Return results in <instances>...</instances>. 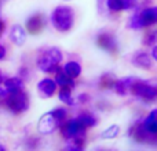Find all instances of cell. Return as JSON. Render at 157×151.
Masks as SVG:
<instances>
[{
  "label": "cell",
  "instance_id": "cell-1",
  "mask_svg": "<svg viewBox=\"0 0 157 151\" xmlns=\"http://www.w3.org/2000/svg\"><path fill=\"white\" fill-rule=\"evenodd\" d=\"M68 118V111L63 107H58L52 111L43 114L41 118L37 122V131L41 135H50L58 127L63 124Z\"/></svg>",
  "mask_w": 157,
  "mask_h": 151
},
{
  "label": "cell",
  "instance_id": "cell-2",
  "mask_svg": "<svg viewBox=\"0 0 157 151\" xmlns=\"http://www.w3.org/2000/svg\"><path fill=\"white\" fill-rule=\"evenodd\" d=\"M51 22L54 28L59 32H68L73 28L75 13L68 6H58L51 13Z\"/></svg>",
  "mask_w": 157,
  "mask_h": 151
},
{
  "label": "cell",
  "instance_id": "cell-3",
  "mask_svg": "<svg viewBox=\"0 0 157 151\" xmlns=\"http://www.w3.org/2000/svg\"><path fill=\"white\" fill-rule=\"evenodd\" d=\"M62 62V52L59 48L52 47L40 55L37 59V68L44 73H55L59 70V63Z\"/></svg>",
  "mask_w": 157,
  "mask_h": 151
},
{
  "label": "cell",
  "instance_id": "cell-4",
  "mask_svg": "<svg viewBox=\"0 0 157 151\" xmlns=\"http://www.w3.org/2000/svg\"><path fill=\"white\" fill-rule=\"evenodd\" d=\"M157 24V7H145L135 13L130 18L128 28L131 29H142Z\"/></svg>",
  "mask_w": 157,
  "mask_h": 151
},
{
  "label": "cell",
  "instance_id": "cell-5",
  "mask_svg": "<svg viewBox=\"0 0 157 151\" xmlns=\"http://www.w3.org/2000/svg\"><path fill=\"white\" fill-rule=\"evenodd\" d=\"M130 92L145 102H153L157 99V85H152L147 81L138 80V78H134V81L131 83Z\"/></svg>",
  "mask_w": 157,
  "mask_h": 151
},
{
  "label": "cell",
  "instance_id": "cell-6",
  "mask_svg": "<svg viewBox=\"0 0 157 151\" xmlns=\"http://www.w3.org/2000/svg\"><path fill=\"white\" fill-rule=\"evenodd\" d=\"M87 128L78 121L77 118H72L65 121V124L61 125V133L66 140H72V139L84 138Z\"/></svg>",
  "mask_w": 157,
  "mask_h": 151
},
{
  "label": "cell",
  "instance_id": "cell-7",
  "mask_svg": "<svg viewBox=\"0 0 157 151\" xmlns=\"http://www.w3.org/2000/svg\"><path fill=\"white\" fill-rule=\"evenodd\" d=\"M7 107L10 109L14 114H19V113L26 111L28 107H29V99H28V95L25 94L24 91L10 94L7 96Z\"/></svg>",
  "mask_w": 157,
  "mask_h": 151
},
{
  "label": "cell",
  "instance_id": "cell-8",
  "mask_svg": "<svg viewBox=\"0 0 157 151\" xmlns=\"http://www.w3.org/2000/svg\"><path fill=\"white\" fill-rule=\"evenodd\" d=\"M97 43L101 48L110 52V54L117 52V41H116V39H114V36L110 35V33H108V32L99 33L97 37Z\"/></svg>",
  "mask_w": 157,
  "mask_h": 151
},
{
  "label": "cell",
  "instance_id": "cell-9",
  "mask_svg": "<svg viewBox=\"0 0 157 151\" xmlns=\"http://www.w3.org/2000/svg\"><path fill=\"white\" fill-rule=\"evenodd\" d=\"M141 127L149 136H157V109L152 110L145 117Z\"/></svg>",
  "mask_w": 157,
  "mask_h": 151
},
{
  "label": "cell",
  "instance_id": "cell-10",
  "mask_svg": "<svg viewBox=\"0 0 157 151\" xmlns=\"http://www.w3.org/2000/svg\"><path fill=\"white\" fill-rule=\"evenodd\" d=\"M132 65L135 66V68L147 70V69H150L153 65V58H152V55H149L147 52L139 51L132 57Z\"/></svg>",
  "mask_w": 157,
  "mask_h": 151
},
{
  "label": "cell",
  "instance_id": "cell-11",
  "mask_svg": "<svg viewBox=\"0 0 157 151\" xmlns=\"http://www.w3.org/2000/svg\"><path fill=\"white\" fill-rule=\"evenodd\" d=\"M57 87L58 85L55 80H51V78H43L37 84V89L43 95V98H51L57 92Z\"/></svg>",
  "mask_w": 157,
  "mask_h": 151
},
{
  "label": "cell",
  "instance_id": "cell-12",
  "mask_svg": "<svg viewBox=\"0 0 157 151\" xmlns=\"http://www.w3.org/2000/svg\"><path fill=\"white\" fill-rule=\"evenodd\" d=\"M135 77H125V78H120V80H116L113 84V89L117 95L120 96H125L127 92L130 91V87H131V83L134 81Z\"/></svg>",
  "mask_w": 157,
  "mask_h": 151
},
{
  "label": "cell",
  "instance_id": "cell-13",
  "mask_svg": "<svg viewBox=\"0 0 157 151\" xmlns=\"http://www.w3.org/2000/svg\"><path fill=\"white\" fill-rule=\"evenodd\" d=\"M10 37L15 46H24L25 41H26V32H25V29L21 25H14L11 28Z\"/></svg>",
  "mask_w": 157,
  "mask_h": 151
},
{
  "label": "cell",
  "instance_id": "cell-14",
  "mask_svg": "<svg viewBox=\"0 0 157 151\" xmlns=\"http://www.w3.org/2000/svg\"><path fill=\"white\" fill-rule=\"evenodd\" d=\"M55 83L61 88H71V89L75 88V78L69 77L65 72H61V70L55 72Z\"/></svg>",
  "mask_w": 157,
  "mask_h": 151
},
{
  "label": "cell",
  "instance_id": "cell-15",
  "mask_svg": "<svg viewBox=\"0 0 157 151\" xmlns=\"http://www.w3.org/2000/svg\"><path fill=\"white\" fill-rule=\"evenodd\" d=\"M44 26V19L40 14H36V15L30 17L26 22V28L30 33H39Z\"/></svg>",
  "mask_w": 157,
  "mask_h": 151
},
{
  "label": "cell",
  "instance_id": "cell-16",
  "mask_svg": "<svg viewBox=\"0 0 157 151\" xmlns=\"http://www.w3.org/2000/svg\"><path fill=\"white\" fill-rule=\"evenodd\" d=\"M63 72L72 78H77L81 74V65L76 61H69L68 63H65L63 66Z\"/></svg>",
  "mask_w": 157,
  "mask_h": 151
},
{
  "label": "cell",
  "instance_id": "cell-17",
  "mask_svg": "<svg viewBox=\"0 0 157 151\" xmlns=\"http://www.w3.org/2000/svg\"><path fill=\"white\" fill-rule=\"evenodd\" d=\"M4 85H6V89H7L10 94L24 91V81H22L21 78H18V77H13V78L6 80L4 81Z\"/></svg>",
  "mask_w": 157,
  "mask_h": 151
},
{
  "label": "cell",
  "instance_id": "cell-18",
  "mask_svg": "<svg viewBox=\"0 0 157 151\" xmlns=\"http://www.w3.org/2000/svg\"><path fill=\"white\" fill-rule=\"evenodd\" d=\"M77 120H78V121H80L86 128H92V127H95V125L98 124L97 117H95L94 114H91V113H87V111H84V113L78 114Z\"/></svg>",
  "mask_w": 157,
  "mask_h": 151
},
{
  "label": "cell",
  "instance_id": "cell-19",
  "mask_svg": "<svg viewBox=\"0 0 157 151\" xmlns=\"http://www.w3.org/2000/svg\"><path fill=\"white\" fill-rule=\"evenodd\" d=\"M58 98L62 103L68 106H73L75 105V99L72 96V89L71 88H61L59 94H58Z\"/></svg>",
  "mask_w": 157,
  "mask_h": 151
},
{
  "label": "cell",
  "instance_id": "cell-20",
  "mask_svg": "<svg viewBox=\"0 0 157 151\" xmlns=\"http://www.w3.org/2000/svg\"><path fill=\"white\" fill-rule=\"evenodd\" d=\"M106 6L112 13H120L124 10V2L123 0H106Z\"/></svg>",
  "mask_w": 157,
  "mask_h": 151
},
{
  "label": "cell",
  "instance_id": "cell-21",
  "mask_svg": "<svg viewBox=\"0 0 157 151\" xmlns=\"http://www.w3.org/2000/svg\"><path fill=\"white\" fill-rule=\"evenodd\" d=\"M120 133V127L119 125H110L108 129H105L102 132V139H114Z\"/></svg>",
  "mask_w": 157,
  "mask_h": 151
},
{
  "label": "cell",
  "instance_id": "cell-22",
  "mask_svg": "<svg viewBox=\"0 0 157 151\" xmlns=\"http://www.w3.org/2000/svg\"><path fill=\"white\" fill-rule=\"evenodd\" d=\"M157 41V30H150L145 35L144 37V44L145 46H155Z\"/></svg>",
  "mask_w": 157,
  "mask_h": 151
},
{
  "label": "cell",
  "instance_id": "cell-23",
  "mask_svg": "<svg viewBox=\"0 0 157 151\" xmlns=\"http://www.w3.org/2000/svg\"><path fill=\"white\" fill-rule=\"evenodd\" d=\"M114 81L116 80H113L110 76H103L102 77V87H110V88H113Z\"/></svg>",
  "mask_w": 157,
  "mask_h": 151
},
{
  "label": "cell",
  "instance_id": "cell-24",
  "mask_svg": "<svg viewBox=\"0 0 157 151\" xmlns=\"http://www.w3.org/2000/svg\"><path fill=\"white\" fill-rule=\"evenodd\" d=\"M124 2V10H132L136 7V0H123Z\"/></svg>",
  "mask_w": 157,
  "mask_h": 151
},
{
  "label": "cell",
  "instance_id": "cell-25",
  "mask_svg": "<svg viewBox=\"0 0 157 151\" xmlns=\"http://www.w3.org/2000/svg\"><path fill=\"white\" fill-rule=\"evenodd\" d=\"M7 96H8V91L6 88H2V87H0V100L6 99Z\"/></svg>",
  "mask_w": 157,
  "mask_h": 151
},
{
  "label": "cell",
  "instance_id": "cell-26",
  "mask_svg": "<svg viewBox=\"0 0 157 151\" xmlns=\"http://www.w3.org/2000/svg\"><path fill=\"white\" fill-rule=\"evenodd\" d=\"M87 100H88V95L83 94V95H80V96H78V102H80V103H84V102H87Z\"/></svg>",
  "mask_w": 157,
  "mask_h": 151
},
{
  "label": "cell",
  "instance_id": "cell-27",
  "mask_svg": "<svg viewBox=\"0 0 157 151\" xmlns=\"http://www.w3.org/2000/svg\"><path fill=\"white\" fill-rule=\"evenodd\" d=\"M152 58L157 62V46L156 44L153 46V50H152Z\"/></svg>",
  "mask_w": 157,
  "mask_h": 151
},
{
  "label": "cell",
  "instance_id": "cell-28",
  "mask_svg": "<svg viewBox=\"0 0 157 151\" xmlns=\"http://www.w3.org/2000/svg\"><path fill=\"white\" fill-rule=\"evenodd\" d=\"M4 57H6V48L0 44V59H3Z\"/></svg>",
  "mask_w": 157,
  "mask_h": 151
},
{
  "label": "cell",
  "instance_id": "cell-29",
  "mask_svg": "<svg viewBox=\"0 0 157 151\" xmlns=\"http://www.w3.org/2000/svg\"><path fill=\"white\" fill-rule=\"evenodd\" d=\"M3 29H4V24H3V22L0 21V33L3 32Z\"/></svg>",
  "mask_w": 157,
  "mask_h": 151
},
{
  "label": "cell",
  "instance_id": "cell-30",
  "mask_svg": "<svg viewBox=\"0 0 157 151\" xmlns=\"http://www.w3.org/2000/svg\"><path fill=\"white\" fill-rule=\"evenodd\" d=\"M3 83V74H2V72H0V84Z\"/></svg>",
  "mask_w": 157,
  "mask_h": 151
},
{
  "label": "cell",
  "instance_id": "cell-31",
  "mask_svg": "<svg viewBox=\"0 0 157 151\" xmlns=\"http://www.w3.org/2000/svg\"><path fill=\"white\" fill-rule=\"evenodd\" d=\"M0 150H4V147H3V146H0Z\"/></svg>",
  "mask_w": 157,
  "mask_h": 151
}]
</instances>
